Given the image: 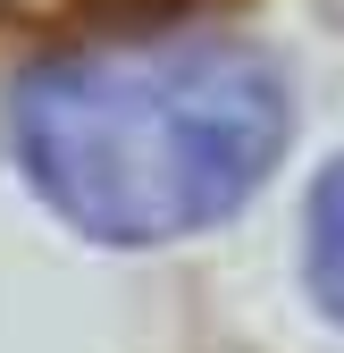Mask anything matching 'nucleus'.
Returning <instances> with one entry per match:
<instances>
[{
	"instance_id": "1",
	"label": "nucleus",
	"mask_w": 344,
	"mask_h": 353,
	"mask_svg": "<svg viewBox=\"0 0 344 353\" xmlns=\"http://www.w3.org/2000/svg\"><path fill=\"white\" fill-rule=\"evenodd\" d=\"M286 76L244 42H126L17 84V160L101 244L219 228L286 152Z\"/></svg>"
},
{
	"instance_id": "2",
	"label": "nucleus",
	"mask_w": 344,
	"mask_h": 353,
	"mask_svg": "<svg viewBox=\"0 0 344 353\" xmlns=\"http://www.w3.org/2000/svg\"><path fill=\"white\" fill-rule=\"evenodd\" d=\"M168 9H185V0H0V34H84V26H135Z\"/></svg>"
},
{
	"instance_id": "3",
	"label": "nucleus",
	"mask_w": 344,
	"mask_h": 353,
	"mask_svg": "<svg viewBox=\"0 0 344 353\" xmlns=\"http://www.w3.org/2000/svg\"><path fill=\"white\" fill-rule=\"evenodd\" d=\"M311 294L327 320H344V160L311 185Z\"/></svg>"
}]
</instances>
